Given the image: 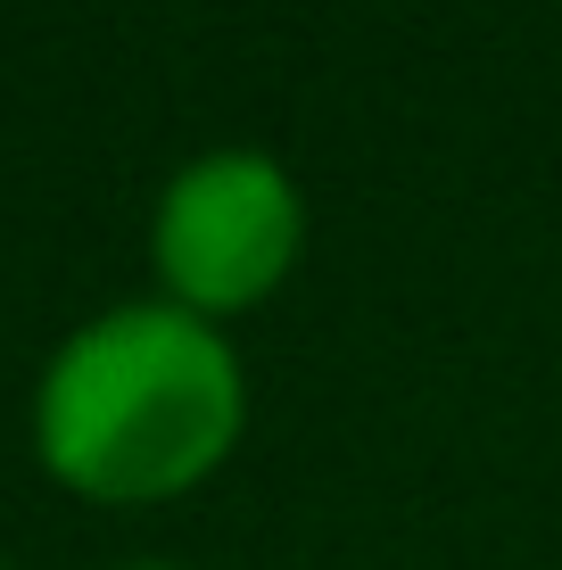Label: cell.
<instances>
[{
	"label": "cell",
	"mask_w": 562,
	"mask_h": 570,
	"mask_svg": "<svg viewBox=\"0 0 562 570\" xmlns=\"http://www.w3.org/2000/svg\"><path fill=\"white\" fill-rule=\"evenodd\" d=\"M240 422V381L207 323L174 306L100 314L42 381V455L91 497L183 488Z\"/></svg>",
	"instance_id": "cell-1"
},
{
	"label": "cell",
	"mask_w": 562,
	"mask_h": 570,
	"mask_svg": "<svg viewBox=\"0 0 562 570\" xmlns=\"http://www.w3.org/2000/svg\"><path fill=\"white\" fill-rule=\"evenodd\" d=\"M298 240V199H289L282 166L248 149L199 157L158 207V265L183 298L199 306H240L282 273Z\"/></svg>",
	"instance_id": "cell-2"
}]
</instances>
